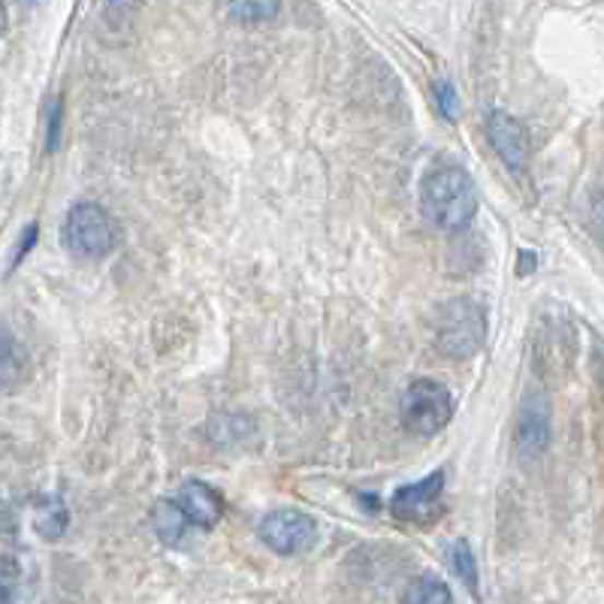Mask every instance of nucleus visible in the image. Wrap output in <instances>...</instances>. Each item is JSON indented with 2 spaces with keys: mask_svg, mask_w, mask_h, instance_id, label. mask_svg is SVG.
I'll use <instances>...</instances> for the list:
<instances>
[{
  "mask_svg": "<svg viewBox=\"0 0 604 604\" xmlns=\"http://www.w3.org/2000/svg\"><path fill=\"white\" fill-rule=\"evenodd\" d=\"M426 221L445 233L465 230L477 212V188L463 167H438L421 181Z\"/></svg>",
  "mask_w": 604,
  "mask_h": 604,
  "instance_id": "nucleus-1",
  "label": "nucleus"
},
{
  "mask_svg": "<svg viewBox=\"0 0 604 604\" xmlns=\"http://www.w3.org/2000/svg\"><path fill=\"white\" fill-rule=\"evenodd\" d=\"M487 342V315L475 299L460 296L436 315V347L450 360H469Z\"/></svg>",
  "mask_w": 604,
  "mask_h": 604,
  "instance_id": "nucleus-2",
  "label": "nucleus"
},
{
  "mask_svg": "<svg viewBox=\"0 0 604 604\" xmlns=\"http://www.w3.org/2000/svg\"><path fill=\"white\" fill-rule=\"evenodd\" d=\"M64 242L79 258L100 260L118 245V224L100 203H76L67 212Z\"/></svg>",
  "mask_w": 604,
  "mask_h": 604,
  "instance_id": "nucleus-3",
  "label": "nucleus"
},
{
  "mask_svg": "<svg viewBox=\"0 0 604 604\" xmlns=\"http://www.w3.org/2000/svg\"><path fill=\"white\" fill-rule=\"evenodd\" d=\"M399 417H402V426L414 436H436L453 417V396L445 384L417 378L402 393Z\"/></svg>",
  "mask_w": 604,
  "mask_h": 604,
  "instance_id": "nucleus-4",
  "label": "nucleus"
},
{
  "mask_svg": "<svg viewBox=\"0 0 604 604\" xmlns=\"http://www.w3.org/2000/svg\"><path fill=\"white\" fill-rule=\"evenodd\" d=\"M260 541L275 550L279 556H303L318 547L321 538V529L318 520L309 517L306 511H296V508H279L260 520Z\"/></svg>",
  "mask_w": 604,
  "mask_h": 604,
  "instance_id": "nucleus-5",
  "label": "nucleus"
},
{
  "mask_svg": "<svg viewBox=\"0 0 604 604\" xmlns=\"http://www.w3.org/2000/svg\"><path fill=\"white\" fill-rule=\"evenodd\" d=\"M445 493V472H433L417 484L399 487L390 499V514L405 520V523H426L441 511L438 501Z\"/></svg>",
  "mask_w": 604,
  "mask_h": 604,
  "instance_id": "nucleus-6",
  "label": "nucleus"
},
{
  "mask_svg": "<svg viewBox=\"0 0 604 604\" xmlns=\"http://www.w3.org/2000/svg\"><path fill=\"white\" fill-rule=\"evenodd\" d=\"M487 137L493 142V149H496V155L505 161V167L517 169V173L526 167L532 145H529L526 128L514 116H508L501 109H493L487 116Z\"/></svg>",
  "mask_w": 604,
  "mask_h": 604,
  "instance_id": "nucleus-7",
  "label": "nucleus"
},
{
  "mask_svg": "<svg viewBox=\"0 0 604 604\" xmlns=\"http://www.w3.org/2000/svg\"><path fill=\"white\" fill-rule=\"evenodd\" d=\"M176 505L179 511L188 520V526L212 529L221 520V511H224V501L215 489L203 484V481H188L181 484L179 496H176Z\"/></svg>",
  "mask_w": 604,
  "mask_h": 604,
  "instance_id": "nucleus-8",
  "label": "nucleus"
},
{
  "mask_svg": "<svg viewBox=\"0 0 604 604\" xmlns=\"http://www.w3.org/2000/svg\"><path fill=\"white\" fill-rule=\"evenodd\" d=\"M547 445H550V405L538 399L526 405L517 421V450L523 460H538Z\"/></svg>",
  "mask_w": 604,
  "mask_h": 604,
  "instance_id": "nucleus-9",
  "label": "nucleus"
},
{
  "mask_svg": "<svg viewBox=\"0 0 604 604\" xmlns=\"http://www.w3.org/2000/svg\"><path fill=\"white\" fill-rule=\"evenodd\" d=\"M31 372L25 345L7 327H0V390H15Z\"/></svg>",
  "mask_w": 604,
  "mask_h": 604,
  "instance_id": "nucleus-10",
  "label": "nucleus"
},
{
  "mask_svg": "<svg viewBox=\"0 0 604 604\" xmlns=\"http://www.w3.org/2000/svg\"><path fill=\"white\" fill-rule=\"evenodd\" d=\"M152 526H155L157 538L164 541L167 547H176L185 538V529H188V520L179 511V505L173 499H161L152 511Z\"/></svg>",
  "mask_w": 604,
  "mask_h": 604,
  "instance_id": "nucleus-11",
  "label": "nucleus"
},
{
  "mask_svg": "<svg viewBox=\"0 0 604 604\" xmlns=\"http://www.w3.org/2000/svg\"><path fill=\"white\" fill-rule=\"evenodd\" d=\"M67 523H70V514H67V505L58 496H46V499L37 501V508H34V529H37L43 538H61L67 532Z\"/></svg>",
  "mask_w": 604,
  "mask_h": 604,
  "instance_id": "nucleus-12",
  "label": "nucleus"
},
{
  "mask_svg": "<svg viewBox=\"0 0 604 604\" xmlns=\"http://www.w3.org/2000/svg\"><path fill=\"white\" fill-rule=\"evenodd\" d=\"M402 604H453V592L441 578L424 575V578L408 583V590L402 595Z\"/></svg>",
  "mask_w": 604,
  "mask_h": 604,
  "instance_id": "nucleus-13",
  "label": "nucleus"
},
{
  "mask_svg": "<svg viewBox=\"0 0 604 604\" xmlns=\"http://www.w3.org/2000/svg\"><path fill=\"white\" fill-rule=\"evenodd\" d=\"M25 578L13 556H0V604H22Z\"/></svg>",
  "mask_w": 604,
  "mask_h": 604,
  "instance_id": "nucleus-14",
  "label": "nucleus"
},
{
  "mask_svg": "<svg viewBox=\"0 0 604 604\" xmlns=\"http://www.w3.org/2000/svg\"><path fill=\"white\" fill-rule=\"evenodd\" d=\"M453 568H457V575L465 580V587L477 595V562L475 553H472V544L465 538H460L453 544Z\"/></svg>",
  "mask_w": 604,
  "mask_h": 604,
  "instance_id": "nucleus-15",
  "label": "nucleus"
},
{
  "mask_svg": "<svg viewBox=\"0 0 604 604\" xmlns=\"http://www.w3.org/2000/svg\"><path fill=\"white\" fill-rule=\"evenodd\" d=\"M227 13L245 22V25H260V22H270L279 15V3H251L248 0V3H233Z\"/></svg>",
  "mask_w": 604,
  "mask_h": 604,
  "instance_id": "nucleus-16",
  "label": "nucleus"
},
{
  "mask_svg": "<svg viewBox=\"0 0 604 604\" xmlns=\"http://www.w3.org/2000/svg\"><path fill=\"white\" fill-rule=\"evenodd\" d=\"M436 97H438V106H441V112H445L448 118H457V91H453V85H450L448 79L436 82Z\"/></svg>",
  "mask_w": 604,
  "mask_h": 604,
  "instance_id": "nucleus-17",
  "label": "nucleus"
},
{
  "mask_svg": "<svg viewBox=\"0 0 604 604\" xmlns=\"http://www.w3.org/2000/svg\"><path fill=\"white\" fill-rule=\"evenodd\" d=\"M58 142H61V100H55L52 116H49V133H46V149H49V152H55V149H58Z\"/></svg>",
  "mask_w": 604,
  "mask_h": 604,
  "instance_id": "nucleus-18",
  "label": "nucleus"
},
{
  "mask_svg": "<svg viewBox=\"0 0 604 604\" xmlns=\"http://www.w3.org/2000/svg\"><path fill=\"white\" fill-rule=\"evenodd\" d=\"M34 242H37V224H31V227L25 230V236H22V245H19V251H15L13 263H19V260L25 258V251H31V248H34Z\"/></svg>",
  "mask_w": 604,
  "mask_h": 604,
  "instance_id": "nucleus-19",
  "label": "nucleus"
},
{
  "mask_svg": "<svg viewBox=\"0 0 604 604\" xmlns=\"http://www.w3.org/2000/svg\"><path fill=\"white\" fill-rule=\"evenodd\" d=\"M3 31H7V10L0 7V34H3Z\"/></svg>",
  "mask_w": 604,
  "mask_h": 604,
  "instance_id": "nucleus-20",
  "label": "nucleus"
}]
</instances>
